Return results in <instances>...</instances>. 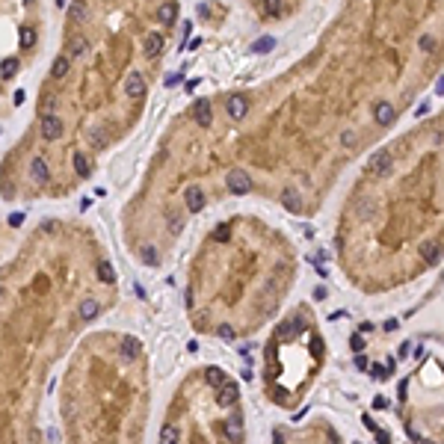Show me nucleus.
Segmentation results:
<instances>
[{"label": "nucleus", "instance_id": "obj_10", "mask_svg": "<svg viewBox=\"0 0 444 444\" xmlns=\"http://www.w3.org/2000/svg\"><path fill=\"white\" fill-rule=\"evenodd\" d=\"M225 436H228V442H234V444L243 442V421H240V415H234V418L225 421Z\"/></svg>", "mask_w": 444, "mask_h": 444}, {"label": "nucleus", "instance_id": "obj_35", "mask_svg": "<svg viewBox=\"0 0 444 444\" xmlns=\"http://www.w3.org/2000/svg\"><path fill=\"white\" fill-rule=\"evenodd\" d=\"M341 142H344V145H356V130H344Z\"/></svg>", "mask_w": 444, "mask_h": 444}, {"label": "nucleus", "instance_id": "obj_29", "mask_svg": "<svg viewBox=\"0 0 444 444\" xmlns=\"http://www.w3.org/2000/svg\"><path fill=\"white\" fill-rule=\"evenodd\" d=\"M71 18L86 21V6H83V3H74V6H71Z\"/></svg>", "mask_w": 444, "mask_h": 444}, {"label": "nucleus", "instance_id": "obj_36", "mask_svg": "<svg viewBox=\"0 0 444 444\" xmlns=\"http://www.w3.org/2000/svg\"><path fill=\"white\" fill-rule=\"evenodd\" d=\"M169 231H172V234L181 231V219H178V216H169Z\"/></svg>", "mask_w": 444, "mask_h": 444}, {"label": "nucleus", "instance_id": "obj_12", "mask_svg": "<svg viewBox=\"0 0 444 444\" xmlns=\"http://www.w3.org/2000/svg\"><path fill=\"white\" fill-rule=\"evenodd\" d=\"M71 163H74V172H77L80 178H89V172H92V163H89V157H86L83 151H74V154H71Z\"/></svg>", "mask_w": 444, "mask_h": 444}, {"label": "nucleus", "instance_id": "obj_18", "mask_svg": "<svg viewBox=\"0 0 444 444\" xmlns=\"http://www.w3.org/2000/svg\"><path fill=\"white\" fill-rule=\"evenodd\" d=\"M68 68H71V59H68V56H56L53 65H50V74H53L56 80H62V77L68 74Z\"/></svg>", "mask_w": 444, "mask_h": 444}, {"label": "nucleus", "instance_id": "obj_15", "mask_svg": "<svg viewBox=\"0 0 444 444\" xmlns=\"http://www.w3.org/2000/svg\"><path fill=\"white\" fill-rule=\"evenodd\" d=\"M175 18H178V6L175 3H163L157 9V21L160 24H175Z\"/></svg>", "mask_w": 444, "mask_h": 444}, {"label": "nucleus", "instance_id": "obj_31", "mask_svg": "<svg viewBox=\"0 0 444 444\" xmlns=\"http://www.w3.org/2000/svg\"><path fill=\"white\" fill-rule=\"evenodd\" d=\"M219 338H225V341H231V338H234V329H231L228 323H219Z\"/></svg>", "mask_w": 444, "mask_h": 444}, {"label": "nucleus", "instance_id": "obj_32", "mask_svg": "<svg viewBox=\"0 0 444 444\" xmlns=\"http://www.w3.org/2000/svg\"><path fill=\"white\" fill-rule=\"evenodd\" d=\"M350 347H353L356 353H362V350H364V338H362V335H353V338H350Z\"/></svg>", "mask_w": 444, "mask_h": 444}, {"label": "nucleus", "instance_id": "obj_24", "mask_svg": "<svg viewBox=\"0 0 444 444\" xmlns=\"http://www.w3.org/2000/svg\"><path fill=\"white\" fill-rule=\"evenodd\" d=\"M89 142H92V148H104L107 145V133L98 130V127H89Z\"/></svg>", "mask_w": 444, "mask_h": 444}, {"label": "nucleus", "instance_id": "obj_6", "mask_svg": "<svg viewBox=\"0 0 444 444\" xmlns=\"http://www.w3.org/2000/svg\"><path fill=\"white\" fill-rule=\"evenodd\" d=\"M124 95L127 98H142L145 95V80H142V74H127V80H124Z\"/></svg>", "mask_w": 444, "mask_h": 444}, {"label": "nucleus", "instance_id": "obj_19", "mask_svg": "<svg viewBox=\"0 0 444 444\" xmlns=\"http://www.w3.org/2000/svg\"><path fill=\"white\" fill-rule=\"evenodd\" d=\"M121 356H124L127 362L139 359V341H136V338H124V341H121Z\"/></svg>", "mask_w": 444, "mask_h": 444}, {"label": "nucleus", "instance_id": "obj_34", "mask_svg": "<svg viewBox=\"0 0 444 444\" xmlns=\"http://www.w3.org/2000/svg\"><path fill=\"white\" fill-rule=\"evenodd\" d=\"M181 80H184L181 74H166V80H163V83H166V89H172V86H178Z\"/></svg>", "mask_w": 444, "mask_h": 444}, {"label": "nucleus", "instance_id": "obj_5", "mask_svg": "<svg viewBox=\"0 0 444 444\" xmlns=\"http://www.w3.org/2000/svg\"><path fill=\"white\" fill-rule=\"evenodd\" d=\"M225 113H228L234 121H240V119L249 113V101H246L243 95H231V98L225 101Z\"/></svg>", "mask_w": 444, "mask_h": 444}, {"label": "nucleus", "instance_id": "obj_17", "mask_svg": "<svg viewBox=\"0 0 444 444\" xmlns=\"http://www.w3.org/2000/svg\"><path fill=\"white\" fill-rule=\"evenodd\" d=\"M98 311H101V305H98L95 299H83L77 314H80V320H95V317H98Z\"/></svg>", "mask_w": 444, "mask_h": 444}, {"label": "nucleus", "instance_id": "obj_26", "mask_svg": "<svg viewBox=\"0 0 444 444\" xmlns=\"http://www.w3.org/2000/svg\"><path fill=\"white\" fill-rule=\"evenodd\" d=\"M160 444H178V430H175V427H163Z\"/></svg>", "mask_w": 444, "mask_h": 444}, {"label": "nucleus", "instance_id": "obj_13", "mask_svg": "<svg viewBox=\"0 0 444 444\" xmlns=\"http://www.w3.org/2000/svg\"><path fill=\"white\" fill-rule=\"evenodd\" d=\"M187 207H190L193 213H199V210L204 207V193H202L199 187H190V190H187Z\"/></svg>", "mask_w": 444, "mask_h": 444}, {"label": "nucleus", "instance_id": "obj_21", "mask_svg": "<svg viewBox=\"0 0 444 444\" xmlns=\"http://www.w3.org/2000/svg\"><path fill=\"white\" fill-rule=\"evenodd\" d=\"M276 47V39L273 36H261L255 44H252V53H267V50H273Z\"/></svg>", "mask_w": 444, "mask_h": 444}, {"label": "nucleus", "instance_id": "obj_7", "mask_svg": "<svg viewBox=\"0 0 444 444\" xmlns=\"http://www.w3.org/2000/svg\"><path fill=\"white\" fill-rule=\"evenodd\" d=\"M30 175H33V181H36V184H44V181L50 178V169H47V160L36 154V157L30 160Z\"/></svg>", "mask_w": 444, "mask_h": 444}, {"label": "nucleus", "instance_id": "obj_2", "mask_svg": "<svg viewBox=\"0 0 444 444\" xmlns=\"http://www.w3.org/2000/svg\"><path fill=\"white\" fill-rule=\"evenodd\" d=\"M39 127H41V136H44V139H59V136H62V119L53 116V113H44L41 121H39Z\"/></svg>", "mask_w": 444, "mask_h": 444}, {"label": "nucleus", "instance_id": "obj_39", "mask_svg": "<svg viewBox=\"0 0 444 444\" xmlns=\"http://www.w3.org/2000/svg\"><path fill=\"white\" fill-rule=\"evenodd\" d=\"M199 15H202V18H207V15H210V6H207V3H202V6H199Z\"/></svg>", "mask_w": 444, "mask_h": 444}, {"label": "nucleus", "instance_id": "obj_37", "mask_svg": "<svg viewBox=\"0 0 444 444\" xmlns=\"http://www.w3.org/2000/svg\"><path fill=\"white\" fill-rule=\"evenodd\" d=\"M21 222H24V213H12V216H9V225H12V228H18Z\"/></svg>", "mask_w": 444, "mask_h": 444}, {"label": "nucleus", "instance_id": "obj_25", "mask_svg": "<svg viewBox=\"0 0 444 444\" xmlns=\"http://www.w3.org/2000/svg\"><path fill=\"white\" fill-rule=\"evenodd\" d=\"M98 276H101V282H104V284H113V282H116V273H113V267H110V264H101V267H98Z\"/></svg>", "mask_w": 444, "mask_h": 444}, {"label": "nucleus", "instance_id": "obj_1", "mask_svg": "<svg viewBox=\"0 0 444 444\" xmlns=\"http://www.w3.org/2000/svg\"><path fill=\"white\" fill-rule=\"evenodd\" d=\"M225 181H228V190H231L234 196H246V193L252 190V178H249L243 169H234V172H228V175H225Z\"/></svg>", "mask_w": 444, "mask_h": 444}, {"label": "nucleus", "instance_id": "obj_11", "mask_svg": "<svg viewBox=\"0 0 444 444\" xmlns=\"http://www.w3.org/2000/svg\"><path fill=\"white\" fill-rule=\"evenodd\" d=\"M142 47H145V56H160V50H163V36H160V33H148L145 41H142Z\"/></svg>", "mask_w": 444, "mask_h": 444}, {"label": "nucleus", "instance_id": "obj_20", "mask_svg": "<svg viewBox=\"0 0 444 444\" xmlns=\"http://www.w3.org/2000/svg\"><path fill=\"white\" fill-rule=\"evenodd\" d=\"M89 53V41L83 39V36H77L71 44H68V56H86Z\"/></svg>", "mask_w": 444, "mask_h": 444}, {"label": "nucleus", "instance_id": "obj_14", "mask_svg": "<svg viewBox=\"0 0 444 444\" xmlns=\"http://www.w3.org/2000/svg\"><path fill=\"white\" fill-rule=\"evenodd\" d=\"M282 204H284L290 213H299V210H302V202H299V193H296V190H284V193H282Z\"/></svg>", "mask_w": 444, "mask_h": 444}, {"label": "nucleus", "instance_id": "obj_33", "mask_svg": "<svg viewBox=\"0 0 444 444\" xmlns=\"http://www.w3.org/2000/svg\"><path fill=\"white\" fill-rule=\"evenodd\" d=\"M36 41V36H33V30H21V44L27 47V44H33Z\"/></svg>", "mask_w": 444, "mask_h": 444}, {"label": "nucleus", "instance_id": "obj_23", "mask_svg": "<svg viewBox=\"0 0 444 444\" xmlns=\"http://www.w3.org/2000/svg\"><path fill=\"white\" fill-rule=\"evenodd\" d=\"M15 71H18V59H15V56H9V59L0 65V77H3V80H9V77H15Z\"/></svg>", "mask_w": 444, "mask_h": 444}, {"label": "nucleus", "instance_id": "obj_38", "mask_svg": "<svg viewBox=\"0 0 444 444\" xmlns=\"http://www.w3.org/2000/svg\"><path fill=\"white\" fill-rule=\"evenodd\" d=\"M433 44H436V41H433V39H430V36H424V39H421V47H424V50H430V47H433Z\"/></svg>", "mask_w": 444, "mask_h": 444}, {"label": "nucleus", "instance_id": "obj_30", "mask_svg": "<svg viewBox=\"0 0 444 444\" xmlns=\"http://www.w3.org/2000/svg\"><path fill=\"white\" fill-rule=\"evenodd\" d=\"M213 237H216V240H219V243H228V237H231V231H228V225H219V228H216V234H213Z\"/></svg>", "mask_w": 444, "mask_h": 444}, {"label": "nucleus", "instance_id": "obj_22", "mask_svg": "<svg viewBox=\"0 0 444 444\" xmlns=\"http://www.w3.org/2000/svg\"><path fill=\"white\" fill-rule=\"evenodd\" d=\"M204 379H207V385H213V388H219V385L225 382V373H222L219 367H207V370H204Z\"/></svg>", "mask_w": 444, "mask_h": 444}, {"label": "nucleus", "instance_id": "obj_28", "mask_svg": "<svg viewBox=\"0 0 444 444\" xmlns=\"http://www.w3.org/2000/svg\"><path fill=\"white\" fill-rule=\"evenodd\" d=\"M142 261H145V264H151V267H154V264H157V261H160V258H157V249H154V246H148V249H142Z\"/></svg>", "mask_w": 444, "mask_h": 444}, {"label": "nucleus", "instance_id": "obj_9", "mask_svg": "<svg viewBox=\"0 0 444 444\" xmlns=\"http://www.w3.org/2000/svg\"><path fill=\"white\" fill-rule=\"evenodd\" d=\"M193 113H196V124H199V127H210V121H213L210 101H204V98H202V101H196V110H193Z\"/></svg>", "mask_w": 444, "mask_h": 444}, {"label": "nucleus", "instance_id": "obj_3", "mask_svg": "<svg viewBox=\"0 0 444 444\" xmlns=\"http://www.w3.org/2000/svg\"><path fill=\"white\" fill-rule=\"evenodd\" d=\"M237 397H240V385H237V382H222V385L216 388V403H219L222 409L234 406Z\"/></svg>", "mask_w": 444, "mask_h": 444}, {"label": "nucleus", "instance_id": "obj_27", "mask_svg": "<svg viewBox=\"0 0 444 444\" xmlns=\"http://www.w3.org/2000/svg\"><path fill=\"white\" fill-rule=\"evenodd\" d=\"M284 9V0H264V12L267 15H282Z\"/></svg>", "mask_w": 444, "mask_h": 444}, {"label": "nucleus", "instance_id": "obj_4", "mask_svg": "<svg viewBox=\"0 0 444 444\" xmlns=\"http://www.w3.org/2000/svg\"><path fill=\"white\" fill-rule=\"evenodd\" d=\"M391 163H394V160H391V154H388V151H376V154L367 160V172L379 178V175H385V172L391 169Z\"/></svg>", "mask_w": 444, "mask_h": 444}, {"label": "nucleus", "instance_id": "obj_41", "mask_svg": "<svg viewBox=\"0 0 444 444\" xmlns=\"http://www.w3.org/2000/svg\"><path fill=\"white\" fill-rule=\"evenodd\" d=\"M314 296H317V299H326L329 293H326V287H317V290H314Z\"/></svg>", "mask_w": 444, "mask_h": 444}, {"label": "nucleus", "instance_id": "obj_40", "mask_svg": "<svg viewBox=\"0 0 444 444\" xmlns=\"http://www.w3.org/2000/svg\"><path fill=\"white\" fill-rule=\"evenodd\" d=\"M356 367H359V370H364V367H367V359H364V356H359V359H356Z\"/></svg>", "mask_w": 444, "mask_h": 444}, {"label": "nucleus", "instance_id": "obj_8", "mask_svg": "<svg viewBox=\"0 0 444 444\" xmlns=\"http://www.w3.org/2000/svg\"><path fill=\"white\" fill-rule=\"evenodd\" d=\"M394 116H397V110H394L388 101H379V104L373 107V119H376V124H382V127H385V124H391V121H394Z\"/></svg>", "mask_w": 444, "mask_h": 444}, {"label": "nucleus", "instance_id": "obj_16", "mask_svg": "<svg viewBox=\"0 0 444 444\" xmlns=\"http://www.w3.org/2000/svg\"><path fill=\"white\" fill-rule=\"evenodd\" d=\"M421 255H424V261H427V264H433V267L442 261V249H439V243H424V246H421Z\"/></svg>", "mask_w": 444, "mask_h": 444}]
</instances>
